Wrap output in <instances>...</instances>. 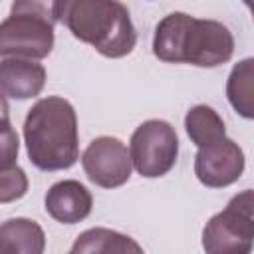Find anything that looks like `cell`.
Masks as SVG:
<instances>
[{"label": "cell", "mask_w": 254, "mask_h": 254, "mask_svg": "<svg viewBox=\"0 0 254 254\" xmlns=\"http://www.w3.org/2000/svg\"><path fill=\"white\" fill-rule=\"evenodd\" d=\"M153 54L167 64L216 67L232 58L234 38L218 20L171 12L155 28Z\"/></svg>", "instance_id": "cell-1"}, {"label": "cell", "mask_w": 254, "mask_h": 254, "mask_svg": "<svg viewBox=\"0 0 254 254\" xmlns=\"http://www.w3.org/2000/svg\"><path fill=\"white\" fill-rule=\"evenodd\" d=\"M28 159L40 171H64L79 157L77 115L73 105L58 95L38 99L24 119Z\"/></svg>", "instance_id": "cell-2"}, {"label": "cell", "mask_w": 254, "mask_h": 254, "mask_svg": "<svg viewBox=\"0 0 254 254\" xmlns=\"http://www.w3.org/2000/svg\"><path fill=\"white\" fill-rule=\"evenodd\" d=\"M52 12L73 38L93 46L105 58H123L137 44L129 10L117 0L52 2Z\"/></svg>", "instance_id": "cell-3"}, {"label": "cell", "mask_w": 254, "mask_h": 254, "mask_svg": "<svg viewBox=\"0 0 254 254\" xmlns=\"http://www.w3.org/2000/svg\"><path fill=\"white\" fill-rule=\"evenodd\" d=\"M54 24L52 2H14L10 16L0 22V56L32 62L46 58L54 48Z\"/></svg>", "instance_id": "cell-4"}, {"label": "cell", "mask_w": 254, "mask_h": 254, "mask_svg": "<svg viewBox=\"0 0 254 254\" xmlns=\"http://www.w3.org/2000/svg\"><path fill=\"white\" fill-rule=\"evenodd\" d=\"M254 244V196L246 189L232 196L202 228L204 254H250Z\"/></svg>", "instance_id": "cell-5"}, {"label": "cell", "mask_w": 254, "mask_h": 254, "mask_svg": "<svg viewBox=\"0 0 254 254\" xmlns=\"http://www.w3.org/2000/svg\"><path fill=\"white\" fill-rule=\"evenodd\" d=\"M129 157L135 171L145 179L167 175L179 157V137L175 127L163 119L143 121L131 135Z\"/></svg>", "instance_id": "cell-6"}, {"label": "cell", "mask_w": 254, "mask_h": 254, "mask_svg": "<svg viewBox=\"0 0 254 254\" xmlns=\"http://www.w3.org/2000/svg\"><path fill=\"white\" fill-rule=\"evenodd\" d=\"M81 167L87 179L101 189H117L131 177V157L123 141L101 135L93 139L81 155Z\"/></svg>", "instance_id": "cell-7"}, {"label": "cell", "mask_w": 254, "mask_h": 254, "mask_svg": "<svg viewBox=\"0 0 254 254\" xmlns=\"http://www.w3.org/2000/svg\"><path fill=\"white\" fill-rule=\"evenodd\" d=\"M244 165L246 161L242 149L228 137L210 147L198 149L194 155V175L204 187L210 189H222L236 183Z\"/></svg>", "instance_id": "cell-8"}, {"label": "cell", "mask_w": 254, "mask_h": 254, "mask_svg": "<svg viewBox=\"0 0 254 254\" xmlns=\"http://www.w3.org/2000/svg\"><path fill=\"white\" fill-rule=\"evenodd\" d=\"M44 204H46V212L54 220L62 224H75L89 216L93 198L91 192L79 181L65 179L50 187Z\"/></svg>", "instance_id": "cell-9"}, {"label": "cell", "mask_w": 254, "mask_h": 254, "mask_svg": "<svg viewBox=\"0 0 254 254\" xmlns=\"http://www.w3.org/2000/svg\"><path fill=\"white\" fill-rule=\"evenodd\" d=\"M46 85V67L32 60H0V93L12 99H30L40 95Z\"/></svg>", "instance_id": "cell-10"}, {"label": "cell", "mask_w": 254, "mask_h": 254, "mask_svg": "<svg viewBox=\"0 0 254 254\" xmlns=\"http://www.w3.org/2000/svg\"><path fill=\"white\" fill-rule=\"evenodd\" d=\"M44 228L32 218H10L0 224V254H44Z\"/></svg>", "instance_id": "cell-11"}, {"label": "cell", "mask_w": 254, "mask_h": 254, "mask_svg": "<svg viewBox=\"0 0 254 254\" xmlns=\"http://www.w3.org/2000/svg\"><path fill=\"white\" fill-rule=\"evenodd\" d=\"M71 254H145L139 242L131 236L121 234L111 228L95 226L81 232L73 246Z\"/></svg>", "instance_id": "cell-12"}, {"label": "cell", "mask_w": 254, "mask_h": 254, "mask_svg": "<svg viewBox=\"0 0 254 254\" xmlns=\"http://www.w3.org/2000/svg\"><path fill=\"white\" fill-rule=\"evenodd\" d=\"M185 129L189 139L198 147H210L226 137L222 117L208 105H194L185 115Z\"/></svg>", "instance_id": "cell-13"}, {"label": "cell", "mask_w": 254, "mask_h": 254, "mask_svg": "<svg viewBox=\"0 0 254 254\" xmlns=\"http://www.w3.org/2000/svg\"><path fill=\"white\" fill-rule=\"evenodd\" d=\"M226 97L238 115L244 119L254 117V60L238 62L226 81Z\"/></svg>", "instance_id": "cell-14"}, {"label": "cell", "mask_w": 254, "mask_h": 254, "mask_svg": "<svg viewBox=\"0 0 254 254\" xmlns=\"http://www.w3.org/2000/svg\"><path fill=\"white\" fill-rule=\"evenodd\" d=\"M28 192V177L22 167L0 171V204L14 202Z\"/></svg>", "instance_id": "cell-15"}, {"label": "cell", "mask_w": 254, "mask_h": 254, "mask_svg": "<svg viewBox=\"0 0 254 254\" xmlns=\"http://www.w3.org/2000/svg\"><path fill=\"white\" fill-rule=\"evenodd\" d=\"M18 151H20L18 133L12 127H8L6 131H0V171L16 167Z\"/></svg>", "instance_id": "cell-16"}, {"label": "cell", "mask_w": 254, "mask_h": 254, "mask_svg": "<svg viewBox=\"0 0 254 254\" xmlns=\"http://www.w3.org/2000/svg\"><path fill=\"white\" fill-rule=\"evenodd\" d=\"M10 125V107H8V101L6 97L0 93V131H6Z\"/></svg>", "instance_id": "cell-17"}, {"label": "cell", "mask_w": 254, "mask_h": 254, "mask_svg": "<svg viewBox=\"0 0 254 254\" xmlns=\"http://www.w3.org/2000/svg\"><path fill=\"white\" fill-rule=\"evenodd\" d=\"M69 254H71V252H69Z\"/></svg>", "instance_id": "cell-18"}]
</instances>
